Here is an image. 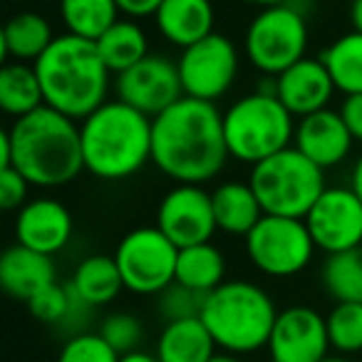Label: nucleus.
I'll return each mask as SVG.
<instances>
[{"instance_id":"obj_1","label":"nucleus","mask_w":362,"mask_h":362,"mask_svg":"<svg viewBox=\"0 0 362 362\" xmlns=\"http://www.w3.org/2000/svg\"><path fill=\"white\" fill-rule=\"evenodd\" d=\"M228 161L223 112L214 102L181 97L151 119V164L176 184H204Z\"/></svg>"},{"instance_id":"obj_2","label":"nucleus","mask_w":362,"mask_h":362,"mask_svg":"<svg viewBox=\"0 0 362 362\" xmlns=\"http://www.w3.org/2000/svg\"><path fill=\"white\" fill-rule=\"evenodd\" d=\"M8 136L11 166L30 181V187H65L85 169L80 122L47 105L13 122Z\"/></svg>"},{"instance_id":"obj_3","label":"nucleus","mask_w":362,"mask_h":362,"mask_svg":"<svg viewBox=\"0 0 362 362\" xmlns=\"http://www.w3.org/2000/svg\"><path fill=\"white\" fill-rule=\"evenodd\" d=\"M85 171L102 181H124L151 161V117L122 100H107L80 122Z\"/></svg>"},{"instance_id":"obj_4","label":"nucleus","mask_w":362,"mask_h":362,"mask_svg":"<svg viewBox=\"0 0 362 362\" xmlns=\"http://www.w3.org/2000/svg\"><path fill=\"white\" fill-rule=\"evenodd\" d=\"M45 105L82 122L107 102L110 75L97 45L77 35H57L35 62Z\"/></svg>"},{"instance_id":"obj_5","label":"nucleus","mask_w":362,"mask_h":362,"mask_svg":"<svg viewBox=\"0 0 362 362\" xmlns=\"http://www.w3.org/2000/svg\"><path fill=\"white\" fill-rule=\"evenodd\" d=\"M278 313L273 298L261 286L226 281L206 296L202 320L218 350L241 357L268 347Z\"/></svg>"},{"instance_id":"obj_6","label":"nucleus","mask_w":362,"mask_h":362,"mask_svg":"<svg viewBox=\"0 0 362 362\" xmlns=\"http://www.w3.org/2000/svg\"><path fill=\"white\" fill-rule=\"evenodd\" d=\"M296 117L286 110L276 92L243 95L223 112V136L228 156L256 166L258 161L293 146Z\"/></svg>"},{"instance_id":"obj_7","label":"nucleus","mask_w":362,"mask_h":362,"mask_svg":"<svg viewBox=\"0 0 362 362\" xmlns=\"http://www.w3.org/2000/svg\"><path fill=\"white\" fill-rule=\"evenodd\" d=\"M253 187L266 216L305 218L325 192V174L296 146L278 151L251 166Z\"/></svg>"},{"instance_id":"obj_8","label":"nucleus","mask_w":362,"mask_h":362,"mask_svg":"<svg viewBox=\"0 0 362 362\" xmlns=\"http://www.w3.org/2000/svg\"><path fill=\"white\" fill-rule=\"evenodd\" d=\"M308 37L310 33L305 16L298 8H261V13L246 28L243 52L261 75L278 77L308 57Z\"/></svg>"},{"instance_id":"obj_9","label":"nucleus","mask_w":362,"mask_h":362,"mask_svg":"<svg viewBox=\"0 0 362 362\" xmlns=\"http://www.w3.org/2000/svg\"><path fill=\"white\" fill-rule=\"evenodd\" d=\"M243 241L248 261L271 278L298 276L310 266L317 248L305 221L286 216H263Z\"/></svg>"},{"instance_id":"obj_10","label":"nucleus","mask_w":362,"mask_h":362,"mask_svg":"<svg viewBox=\"0 0 362 362\" xmlns=\"http://www.w3.org/2000/svg\"><path fill=\"white\" fill-rule=\"evenodd\" d=\"M115 261L127 291L136 296H159L176 281L179 248L156 226H141L117 243Z\"/></svg>"},{"instance_id":"obj_11","label":"nucleus","mask_w":362,"mask_h":362,"mask_svg":"<svg viewBox=\"0 0 362 362\" xmlns=\"http://www.w3.org/2000/svg\"><path fill=\"white\" fill-rule=\"evenodd\" d=\"M176 67L184 97L216 105L238 77V50L226 35L211 33L204 40L184 47Z\"/></svg>"},{"instance_id":"obj_12","label":"nucleus","mask_w":362,"mask_h":362,"mask_svg":"<svg viewBox=\"0 0 362 362\" xmlns=\"http://www.w3.org/2000/svg\"><path fill=\"white\" fill-rule=\"evenodd\" d=\"M156 228L176 248L209 243L218 231L211 194L202 184H176L159 202Z\"/></svg>"},{"instance_id":"obj_13","label":"nucleus","mask_w":362,"mask_h":362,"mask_svg":"<svg viewBox=\"0 0 362 362\" xmlns=\"http://www.w3.org/2000/svg\"><path fill=\"white\" fill-rule=\"evenodd\" d=\"M303 221L327 256L362 246V202L350 187H327Z\"/></svg>"},{"instance_id":"obj_14","label":"nucleus","mask_w":362,"mask_h":362,"mask_svg":"<svg viewBox=\"0 0 362 362\" xmlns=\"http://www.w3.org/2000/svg\"><path fill=\"white\" fill-rule=\"evenodd\" d=\"M115 92L117 100L127 102L151 119L184 97L176 62H171L169 57L151 55V52L134 67L117 75Z\"/></svg>"},{"instance_id":"obj_15","label":"nucleus","mask_w":362,"mask_h":362,"mask_svg":"<svg viewBox=\"0 0 362 362\" xmlns=\"http://www.w3.org/2000/svg\"><path fill=\"white\" fill-rule=\"evenodd\" d=\"M330 350L327 320L310 305L283 308L268 340L271 362H322Z\"/></svg>"},{"instance_id":"obj_16","label":"nucleus","mask_w":362,"mask_h":362,"mask_svg":"<svg viewBox=\"0 0 362 362\" xmlns=\"http://www.w3.org/2000/svg\"><path fill=\"white\" fill-rule=\"evenodd\" d=\"M75 223L65 204L57 199H30L16 216V241L45 256H55L70 243Z\"/></svg>"},{"instance_id":"obj_17","label":"nucleus","mask_w":362,"mask_h":362,"mask_svg":"<svg viewBox=\"0 0 362 362\" xmlns=\"http://www.w3.org/2000/svg\"><path fill=\"white\" fill-rule=\"evenodd\" d=\"M355 136L350 134L340 110H320L300 117L296 124L293 146L322 171L337 166L350 156Z\"/></svg>"},{"instance_id":"obj_18","label":"nucleus","mask_w":362,"mask_h":362,"mask_svg":"<svg viewBox=\"0 0 362 362\" xmlns=\"http://www.w3.org/2000/svg\"><path fill=\"white\" fill-rule=\"evenodd\" d=\"M335 92L332 77L320 57H303L276 77V97L296 119L327 110Z\"/></svg>"},{"instance_id":"obj_19","label":"nucleus","mask_w":362,"mask_h":362,"mask_svg":"<svg viewBox=\"0 0 362 362\" xmlns=\"http://www.w3.org/2000/svg\"><path fill=\"white\" fill-rule=\"evenodd\" d=\"M52 283H57L52 256L37 253L21 243L6 248V253L0 256V286L8 296L28 303Z\"/></svg>"},{"instance_id":"obj_20","label":"nucleus","mask_w":362,"mask_h":362,"mask_svg":"<svg viewBox=\"0 0 362 362\" xmlns=\"http://www.w3.org/2000/svg\"><path fill=\"white\" fill-rule=\"evenodd\" d=\"M154 23L166 42L184 50L216 33V11L211 0H164L156 11Z\"/></svg>"},{"instance_id":"obj_21","label":"nucleus","mask_w":362,"mask_h":362,"mask_svg":"<svg viewBox=\"0 0 362 362\" xmlns=\"http://www.w3.org/2000/svg\"><path fill=\"white\" fill-rule=\"evenodd\" d=\"M55 33L45 16L35 11H21L8 18L0 33V47L6 62H28L35 65L47 47L55 42Z\"/></svg>"},{"instance_id":"obj_22","label":"nucleus","mask_w":362,"mask_h":362,"mask_svg":"<svg viewBox=\"0 0 362 362\" xmlns=\"http://www.w3.org/2000/svg\"><path fill=\"white\" fill-rule=\"evenodd\" d=\"M216 350V342L202 317H189L166 322L159 332L154 355L159 362H211Z\"/></svg>"},{"instance_id":"obj_23","label":"nucleus","mask_w":362,"mask_h":362,"mask_svg":"<svg viewBox=\"0 0 362 362\" xmlns=\"http://www.w3.org/2000/svg\"><path fill=\"white\" fill-rule=\"evenodd\" d=\"M211 202L218 231L228 236L246 238L251 228L266 216L248 181H226L211 192Z\"/></svg>"},{"instance_id":"obj_24","label":"nucleus","mask_w":362,"mask_h":362,"mask_svg":"<svg viewBox=\"0 0 362 362\" xmlns=\"http://www.w3.org/2000/svg\"><path fill=\"white\" fill-rule=\"evenodd\" d=\"M70 286L90 308L107 305L124 291V281L115 256H100V253L80 261V266L72 273Z\"/></svg>"},{"instance_id":"obj_25","label":"nucleus","mask_w":362,"mask_h":362,"mask_svg":"<svg viewBox=\"0 0 362 362\" xmlns=\"http://www.w3.org/2000/svg\"><path fill=\"white\" fill-rule=\"evenodd\" d=\"M176 283L204 293V296L216 291L221 283H226V258H223L221 248H216L211 241L179 248Z\"/></svg>"},{"instance_id":"obj_26","label":"nucleus","mask_w":362,"mask_h":362,"mask_svg":"<svg viewBox=\"0 0 362 362\" xmlns=\"http://www.w3.org/2000/svg\"><path fill=\"white\" fill-rule=\"evenodd\" d=\"M102 62L112 75H122L149 55V40L141 25L132 18H119L100 40L95 42Z\"/></svg>"},{"instance_id":"obj_27","label":"nucleus","mask_w":362,"mask_h":362,"mask_svg":"<svg viewBox=\"0 0 362 362\" xmlns=\"http://www.w3.org/2000/svg\"><path fill=\"white\" fill-rule=\"evenodd\" d=\"M42 105H45V97H42L35 65L11 60L0 67V110L8 117L21 119L40 110Z\"/></svg>"},{"instance_id":"obj_28","label":"nucleus","mask_w":362,"mask_h":362,"mask_svg":"<svg viewBox=\"0 0 362 362\" xmlns=\"http://www.w3.org/2000/svg\"><path fill=\"white\" fill-rule=\"evenodd\" d=\"M332 85L345 97L362 95V33H345L320 52Z\"/></svg>"},{"instance_id":"obj_29","label":"nucleus","mask_w":362,"mask_h":362,"mask_svg":"<svg viewBox=\"0 0 362 362\" xmlns=\"http://www.w3.org/2000/svg\"><path fill=\"white\" fill-rule=\"evenodd\" d=\"M57 11L70 35L92 42L100 40L122 16L117 0H60Z\"/></svg>"},{"instance_id":"obj_30","label":"nucleus","mask_w":362,"mask_h":362,"mask_svg":"<svg viewBox=\"0 0 362 362\" xmlns=\"http://www.w3.org/2000/svg\"><path fill=\"white\" fill-rule=\"evenodd\" d=\"M320 281L335 303H362V246L330 253L322 263Z\"/></svg>"},{"instance_id":"obj_31","label":"nucleus","mask_w":362,"mask_h":362,"mask_svg":"<svg viewBox=\"0 0 362 362\" xmlns=\"http://www.w3.org/2000/svg\"><path fill=\"white\" fill-rule=\"evenodd\" d=\"M325 320L330 347L337 350V355L362 352V303H335Z\"/></svg>"},{"instance_id":"obj_32","label":"nucleus","mask_w":362,"mask_h":362,"mask_svg":"<svg viewBox=\"0 0 362 362\" xmlns=\"http://www.w3.org/2000/svg\"><path fill=\"white\" fill-rule=\"evenodd\" d=\"M119 357L100 332H75L62 345L57 362H119Z\"/></svg>"},{"instance_id":"obj_33","label":"nucleus","mask_w":362,"mask_h":362,"mask_svg":"<svg viewBox=\"0 0 362 362\" xmlns=\"http://www.w3.org/2000/svg\"><path fill=\"white\" fill-rule=\"evenodd\" d=\"M100 332L112 347H115L119 355H127V352L139 350V342L144 337V325L136 315L132 313H112L102 320Z\"/></svg>"},{"instance_id":"obj_34","label":"nucleus","mask_w":362,"mask_h":362,"mask_svg":"<svg viewBox=\"0 0 362 362\" xmlns=\"http://www.w3.org/2000/svg\"><path fill=\"white\" fill-rule=\"evenodd\" d=\"M204 300H206L204 293H197V291H192V288L181 286V283L174 281L166 291L159 293V313L166 317V322L202 317Z\"/></svg>"},{"instance_id":"obj_35","label":"nucleus","mask_w":362,"mask_h":362,"mask_svg":"<svg viewBox=\"0 0 362 362\" xmlns=\"http://www.w3.org/2000/svg\"><path fill=\"white\" fill-rule=\"evenodd\" d=\"M28 192H30V181L21 171L13 169V166L0 169V206L6 211H18V209L25 206L30 202Z\"/></svg>"},{"instance_id":"obj_36","label":"nucleus","mask_w":362,"mask_h":362,"mask_svg":"<svg viewBox=\"0 0 362 362\" xmlns=\"http://www.w3.org/2000/svg\"><path fill=\"white\" fill-rule=\"evenodd\" d=\"M340 115L345 119L350 134L355 136V141H362V95H350L342 100Z\"/></svg>"},{"instance_id":"obj_37","label":"nucleus","mask_w":362,"mask_h":362,"mask_svg":"<svg viewBox=\"0 0 362 362\" xmlns=\"http://www.w3.org/2000/svg\"><path fill=\"white\" fill-rule=\"evenodd\" d=\"M164 0H117V6H119V13L127 18H154L156 11L161 8Z\"/></svg>"},{"instance_id":"obj_38","label":"nucleus","mask_w":362,"mask_h":362,"mask_svg":"<svg viewBox=\"0 0 362 362\" xmlns=\"http://www.w3.org/2000/svg\"><path fill=\"white\" fill-rule=\"evenodd\" d=\"M350 189L360 197L362 202V154L357 156L355 166H352V176H350Z\"/></svg>"},{"instance_id":"obj_39","label":"nucleus","mask_w":362,"mask_h":362,"mask_svg":"<svg viewBox=\"0 0 362 362\" xmlns=\"http://www.w3.org/2000/svg\"><path fill=\"white\" fill-rule=\"evenodd\" d=\"M350 25L355 33H362V0H350Z\"/></svg>"},{"instance_id":"obj_40","label":"nucleus","mask_w":362,"mask_h":362,"mask_svg":"<svg viewBox=\"0 0 362 362\" xmlns=\"http://www.w3.org/2000/svg\"><path fill=\"white\" fill-rule=\"evenodd\" d=\"M119 362H159V357H156L154 352L134 350V352H127V355H122Z\"/></svg>"},{"instance_id":"obj_41","label":"nucleus","mask_w":362,"mask_h":362,"mask_svg":"<svg viewBox=\"0 0 362 362\" xmlns=\"http://www.w3.org/2000/svg\"><path fill=\"white\" fill-rule=\"evenodd\" d=\"M258 8H276V6H291V0H248Z\"/></svg>"},{"instance_id":"obj_42","label":"nucleus","mask_w":362,"mask_h":362,"mask_svg":"<svg viewBox=\"0 0 362 362\" xmlns=\"http://www.w3.org/2000/svg\"><path fill=\"white\" fill-rule=\"evenodd\" d=\"M211 362H243L238 355H228V352H216Z\"/></svg>"},{"instance_id":"obj_43","label":"nucleus","mask_w":362,"mask_h":362,"mask_svg":"<svg viewBox=\"0 0 362 362\" xmlns=\"http://www.w3.org/2000/svg\"><path fill=\"white\" fill-rule=\"evenodd\" d=\"M322 362H352V360H350V357H345V355H335V357H330V355H327Z\"/></svg>"},{"instance_id":"obj_44","label":"nucleus","mask_w":362,"mask_h":362,"mask_svg":"<svg viewBox=\"0 0 362 362\" xmlns=\"http://www.w3.org/2000/svg\"><path fill=\"white\" fill-rule=\"evenodd\" d=\"M11 3H33V0H11Z\"/></svg>"}]
</instances>
